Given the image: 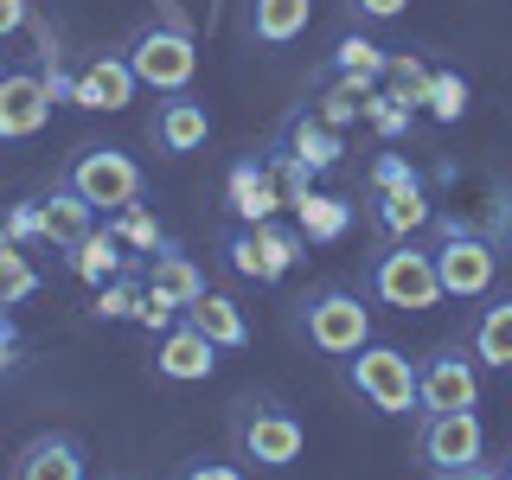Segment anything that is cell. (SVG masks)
<instances>
[{
    "label": "cell",
    "mask_w": 512,
    "mask_h": 480,
    "mask_svg": "<svg viewBox=\"0 0 512 480\" xmlns=\"http://www.w3.org/2000/svg\"><path fill=\"white\" fill-rule=\"evenodd\" d=\"M365 205H372V231H378V244H391V237H416L423 224H436L429 186H423V173H416V160H410V154H378V160H372Z\"/></svg>",
    "instance_id": "5"
},
{
    "label": "cell",
    "mask_w": 512,
    "mask_h": 480,
    "mask_svg": "<svg viewBox=\"0 0 512 480\" xmlns=\"http://www.w3.org/2000/svg\"><path fill=\"white\" fill-rule=\"evenodd\" d=\"M365 295L378 308H397V314H429L448 301L442 276H436V256H429V244H416V237H391V244H378L365 256Z\"/></svg>",
    "instance_id": "3"
},
{
    "label": "cell",
    "mask_w": 512,
    "mask_h": 480,
    "mask_svg": "<svg viewBox=\"0 0 512 480\" xmlns=\"http://www.w3.org/2000/svg\"><path fill=\"white\" fill-rule=\"evenodd\" d=\"M186 320H192V327H199L218 352H244V346H250V320H244V308H237L231 295H218V288H205V295L186 308Z\"/></svg>",
    "instance_id": "22"
},
{
    "label": "cell",
    "mask_w": 512,
    "mask_h": 480,
    "mask_svg": "<svg viewBox=\"0 0 512 480\" xmlns=\"http://www.w3.org/2000/svg\"><path fill=\"white\" fill-rule=\"evenodd\" d=\"M429 256H436V276H442L448 301H480L493 282H500V237L468 224V218H455V212H436Z\"/></svg>",
    "instance_id": "4"
},
{
    "label": "cell",
    "mask_w": 512,
    "mask_h": 480,
    "mask_svg": "<svg viewBox=\"0 0 512 480\" xmlns=\"http://www.w3.org/2000/svg\"><path fill=\"white\" fill-rule=\"evenodd\" d=\"M135 320H141L148 333H167V327H180V320H186V301L148 282V288H141V301H135Z\"/></svg>",
    "instance_id": "32"
},
{
    "label": "cell",
    "mask_w": 512,
    "mask_h": 480,
    "mask_svg": "<svg viewBox=\"0 0 512 480\" xmlns=\"http://www.w3.org/2000/svg\"><path fill=\"white\" fill-rule=\"evenodd\" d=\"M52 122V90L45 71H7L0 77V141H32Z\"/></svg>",
    "instance_id": "14"
},
{
    "label": "cell",
    "mask_w": 512,
    "mask_h": 480,
    "mask_svg": "<svg viewBox=\"0 0 512 480\" xmlns=\"http://www.w3.org/2000/svg\"><path fill=\"white\" fill-rule=\"evenodd\" d=\"M295 340H308L320 359H352L359 346H372V308L365 288L352 282H314L308 295H295Z\"/></svg>",
    "instance_id": "1"
},
{
    "label": "cell",
    "mask_w": 512,
    "mask_h": 480,
    "mask_svg": "<svg viewBox=\"0 0 512 480\" xmlns=\"http://www.w3.org/2000/svg\"><path fill=\"white\" fill-rule=\"evenodd\" d=\"M314 26V0H250L244 7V39L256 45H295Z\"/></svg>",
    "instance_id": "21"
},
{
    "label": "cell",
    "mask_w": 512,
    "mask_h": 480,
    "mask_svg": "<svg viewBox=\"0 0 512 480\" xmlns=\"http://www.w3.org/2000/svg\"><path fill=\"white\" fill-rule=\"evenodd\" d=\"M218 250H224V263H231L244 282H282L288 269L301 263L308 237H301V224L263 218V224H231V231L218 237Z\"/></svg>",
    "instance_id": "8"
},
{
    "label": "cell",
    "mask_w": 512,
    "mask_h": 480,
    "mask_svg": "<svg viewBox=\"0 0 512 480\" xmlns=\"http://www.w3.org/2000/svg\"><path fill=\"white\" fill-rule=\"evenodd\" d=\"M282 205H288V192L276 180V167H269V154H244L224 173V212L237 224H263V218H276Z\"/></svg>",
    "instance_id": "13"
},
{
    "label": "cell",
    "mask_w": 512,
    "mask_h": 480,
    "mask_svg": "<svg viewBox=\"0 0 512 480\" xmlns=\"http://www.w3.org/2000/svg\"><path fill=\"white\" fill-rule=\"evenodd\" d=\"M276 148L282 154H295L308 173H333L346 160V135L333 122H320L314 109H295V116L282 122V135H276Z\"/></svg>",
    "instance_id": "17"
},
{
    "label": "cell",
    "mask_w": 512,
    "mask_h": 480,
    "mask_svg": "<svg viewBox=\"0 0 512 480\" xmlns=\"http://www.w3.org/2000/svg\"><path fill=\"white\" fill-rule=\"evenodd\" d=\"M135 263H141V256H128V250H122V237L109 231V224H96V231H90L77 250H64V269H71L77 282H90V288H103V282L128 276Z\"/></svg>",
    "instance_id": "20"
},
{
    "label": "cell",
    "mask_w": 512,
    "mask_h": 480,
    "mask_svg": "<svg viewBox=\"0 0 512 480\" xmlns=\"http://www.w3.org/2000/svg\"><path fill=\"white\" fill-rule=\"evenodd\" d=\"M141 288H148V269H128V276L103 282V288L90 295V320H135V301H141Z\"/></svg>",
    "instance_id": "29"
},
{
    "label": "cell",
    "mask_w": 512,
    "mask_h": 480,
    "mask_svg": "<svg viewBox=\"0 0 512 480\" xmlns=\"http://www.w3.org/2000/svg\"><path fill=\"white\" fill-rule=\"evenodd\" d=\"M122 58H128V71L141 77V90H160V96H180L192 84V71H199V45H192V32L160 26V20L128 32Z\"/></svg>",
    "instance_id": "7"
},
{
    "label": "cell",
    "mask_w": 512,
    "mask_h": 480,
    "mask_svg": "<svg viewBox=\"0 0 512 480\" xmlns=\"http://www.w3.org/2000/svg\"><path fill=\"white\" fill-rule=\"evenodd\" d=\"M416 455H423V474H461L474 461H487V429H480L474 410L416 416Z\"/></svg>",
    "instance_id": "11"
},
{
    "label": "cell",
    "mask_w": 512,
    "mask_h": 480,
    "mask_svg": "<svg viewBox=\"0 0 512 480\" xmlns=\"http://www.w3.org/2000/svg\"><path fill=\"white\" fill-rule=\"evenodd\" d=\"M231 448L250 468L282 474V468H295L301 448H308V423H301L276 391H244L231 404Z\"/></svg>",
    "instance_id": "2"
},
{
    "label": "cell",
    "mask_w": 512,
    "mask_h": 480,
    "mask_svg": "<svg viewBox=\"0 0 512 480\" xmlns=\"http://www.w3.org/2000/svg\"><path fill=\"white\" fill-rule=\"evenodd\" d=\"M26 20H32V0H0V45H7L13 32H26Z\"/></svg>",
    "instance_id": "37"
},
{
    "label": "cell",
    "mask_w": 512,
    "mask_h": 480,
    "mask_svg": "<svg viewBox=\"0 0 512 480\" xmlns=\"http://www.w3.org/2000/svg\"><path fill=\"white\" fill-rule=\"evenodd\" d=\"M423 480H500V468H487V461H474V468H461V474H423Z\"/></svg>",
    "instance_id": "38"
},
{
    "label": "cell",
    "mask_w": 512,
    "mask_h": 480,
    "mask_svg": "<svg viewBox=\"0 0 512 480\" xmlns=\"http://www.w3.org/2000/svg\"><path fill=\"white\" fill-rule=\"evenodd\" d=\"M7 480H90V448L77 429H39L20 455H13Z\"/></svg>",
    "instance_id": "12"
},
{
    "label": "cell",
    "mask_w": 512,
    "mask_h": 480,
    "mask_svg": "<svg viewBox=\"0 0 512 480\" xmlns=\"http://www.w3.org/2000/svg\"><path fill=\"white\" fill-rule=\"evenodd\" d=\"M295 224L308 244H340L352 231V199L340 192H308V199H295Z\"/></svg>",
    "instance_id": "25"
},
{
    "label": "cell",
    "mask_w": 512,
    "mask_h": 480,
    "mask_svg": "<svg viewBox=\"0 0 512 480\" xmlns=\"http://www.w3.org/2000/svg\"><path fill=\"white\" fill-rule=\"evenodd\" d=\"M218 372V346L205 340L192 320H180V327H167L154 340V378H167V384H205Z\"/></svg>",
    "instance_id": "16"
},
{
    "label": "cell",
    "mask_w": 512,
    "mask_h": 480,
    "mask_svg": "<svg viewBox=\"0 0 512 480\" xmlns=\"http://www.w3.org/2000/svg\"><path fill=\"white\" fill-rule=\"evenodd\" d=\"M0 77H7V64H0Z\"/></svg>",
    "instance_id": "41"
},
{
    "label": "cell",
    "mask_w": 512,
    "mask_h": 480,
    "mask_svg": "<svg viewBox=\"0 0 512 480\" xmlns=\"http://www.w3.org/2000/svg\"><path fill=\"white\" fill-rule=\"evenodd\" d=\"M173 480H250V474L224 455H186L180 468H173Z\"/></svg>",
    "instance_id": "35"
},
{
    "label": "cell",
    "mask_w": 512,
    "mask_h": 480,
    "mask_svg": "<svg viewBox=\"0 0 512 480\" xmlns=\"http://www.w3.org/2000/svg\"><path fill=\"white\" fill-rule=\"evenodd\" d=\"M0 237H13V244H45V231H39V199L7 205V218H0Z\"/></svg>",
    "instance_id": "34"
},
{
    "label": "cell",
    "mask_w": 512,
    "mask_h": 480,
    "mask_svg": "<svg viewBox=\"0 0 512 480\" xmlns=\"http://www.w3.org/2000/svg\"><path fill=\"white\" fill-rule=\"evenodd\" d=\"M340 372H346V391L378 416H416L423 410V397H416V359L391 340L359 346L352 359H340Z\"/></svg>",
    "instance_id": "6"
},
{
    "label": "cell",
    "mask_w": 512,
    "mask_h": 480,
    "mask_svg": "<svg viewBox=\"0 0 512 480\" xmlns=\"http://www.w3.org/2000/svg\"><path fill=\"white\" fill-rule=\"evenodd\" d=\"M148 282H154V288H167V295H180L186 308L205 295V269L192 263V256H186L180 244H173V237H167V244H160V250L148 256Z\"/></svg>",
    "instance_id": "26"
},
{
    "label": "cell",
    "mask_w": 512,
    "mask_h": 480,
    "mask_svg": "<svg viewBox=\"0 0 512 480\" xmlns=\"http://www.w3.org/2000/svg\"><path fill=\"white\" fill-rule=\"evenodd\" d=\"M410 116H416V109L391 103V96H384V84L372 90V103H365V122H372V128H378L384 141H404V135H410Z\"/></svg>",
    "instance_id": "33"
},
{
    "label": "cell",
    "mask_w": 512,
    "mask_h": 480,
    "mask_svg": "<svg viewBox=\"0 0 512 480\" xmlns=\"http://www.w3.org/2000/svg\"><path fill=\"white\" fill-rule=\"evenodd\" d=\"M109 231H116V237H122V250H128V256H141V263H148V256L167 244L160 218H154L141 199H135V205H122V212H109Z\"/></svg>",
    "instance_id": "27"
},
{
    "label": "cell",
    "mask_w": 512,
    "mask_h": 480,
    "mask_svg": "<svg viewBox=\"0 0 512 480\" xmlns=\"http://www.w3.org/2000/svg\"><path fill=\"white\" fill-rule=\"evenodd\" d=\"M500 480H512V455H506V461H500Z\"/></svg>",
    "instance_id": "39"
},
{
    "label": "cell",
    "mask_w": 512,
    "mask_h": 480,
    "mask_svg": "<svg viewBox=\"0 0 512 480\" xmlns=\"http://www.w3.org/2000/svg\"><path fill=\"white\" fill-rule=\"evenodd\" d=\"M205 141H212V109L199 103V96H167V103H154V148L160 154H199Z\"/></svg>",
    "instance_id": "18"
},
{
    "label": "cell",
    "mask_w": 512,
    "mask_h": 480,
    "mask_svg": "<svg viewBox=\"0 0 512 480\" xmlns=\"http://www.w3.org/2000/svg\"><path fill=\"white\" fill-rule=\"evenodd\" d=\"M468 346H474V359L487 365V372H512V295H493L487 308L474 314Z\"/></svg>",
    "instance_id": "23"
},
{
    "label": "cell",
    "mask_w": 512,
    "mask_h": 480,
    "mask_svg": "<svg viewBox=\"0 0 512 480\" xmlns=\"http://www.w3.org/2000/svg\"><path fill=\"white\" fill-rule=\"evenodd\" d=\"M0 320H7V301H0Z\"/></svg>",
    "instance_id": "40"
},
{
    "label": "cell",
    "mask_w": 512,
    "mask_h": 480,
    "mask_svg": "<svg viewBox=\"0 0 512 480\" xmlns=\"http://www.w3.org/2000/svg\"><path fill=\"white\" fill-rule=\"evenodd\" d=\"M480 372H487V365H480L474 346H461V340L423 352V359H416V397H423V410H416V416L474 410L480 404Z\"/></svg>",
    "instance_id": "10"
},
{
    "label": "cell",
    "mask_w": 512,
    "mask_h": 480,
    "mask_svg": "<svg viewBox=\"0 0 512 480\" xmlns=\"http://www.w3.org/2000/svg\"><path fill=\"white\" fill-rule=\"evenodd\" d=\"M64 186H71L77 199H90L96 212H122V205L141 199V167L116 141H84V148L64 160Z\"/></svg>",
    "instance_id": "9"
},
{
    "label": "cell",
    "mask_w": 512,
    "mask_h": 480,
    "mask_svg": "<svg viewBox=\"0 0 512 480\" xmlns=\"http://www.w3.org/2000/svg\"><path fill=\"white\" fill-rule=\"evenodd\" d=\"M429 64L416 58V52H391V71H384V96L391 103H404V109H423V96H429Z\"/></svg>",
    "instance_id": "28"
},
{
    "label": "cell",
    "mask_w": 512,
    "mask_h": 480,
    "mask_svg": "<svg viewBox=\"0 0 512 480\" xmlns=\"http://www.w3.org/2000/svg\"><path fill=\"white\" fill-rule=\"evenodd\" d=\"M384 71H391V52L365 32H340L327 64H320V77H365V84H384Z\"/></svg>",
    "instance_id": "24"
},
{
    "label": "cell",
    "mask_w": 512,
    "mask_h": 480,
    "mask_svg": "<svg viewBox=\"0 0 512 480\" xmlns=\"http://www.w3.org/2000/svg\"><path fill=\"white\" fill-rule=\"evenodd\" d=\"M26 295H39V269L20 256L13 237H0V301H7V308H20Z\"/></svg>",
    "instance_id": "31"
},
{
    "label": "cell",
    "mask_w": 512,
    "mask_h": 480,
    "mask_svg": "<svg viewBox=\"0 0 512 480\" xmlns=\"http://www.w3.org/2000/svg\"><path fill=\"white\" fill-rule=\"evenodd\" d=\"M135 90H141V77L128 71V58H122V45H116V52H96L84 71H77L71 103L77 109H103V116H122V109L135 103Z\"/></svg>",
    "instance_id": "15"
},
{
    "label": "cell",
    "mask_w": 512,
    "mask_h": 480,
    "mask_svg": "<svg viewBox=\"0 0 512 480\" xmlns=\"http://www.w3.org/2000/svg\"><path fill=\"white\" fill-rule=\"evenodd\" d=\"M404 7L410 0H346V13L359 26H391V20H404Z\"/></svg>",
    "instance_id": "36"
},
{
    "label": "cell",
    "mask_w": 512,
    "mask_h": 480,
    "mask_svg": "<svg viewBox=\"0 0 512 480\" xmlns=\"http://www.w3.org/2000/svg\"><path fill=\"white\" fill-rule=\"evenodd\" d=\"M423 109H429L442 128H455L461 116H468V77H461V71H436V77H429Z\"/></svg>",
    "instance_id": "30"
},
{
    "label": "cell",
    "mask_w": 512,
    "mask_h": 480,
    "mask_svg": "<svg viewBox=\"0 0 512 480\" xmlns=\"http://www.w3.org/2000/svg\"><path fill=\"white\" fill-rule=\"evenodd\" d=\"M39 231H45V244H52V250H77L96 231V205L77 199V192L58 180L52 192H39Z\"/></svg>",
    "instance_id": "19"
}]
</instances>
